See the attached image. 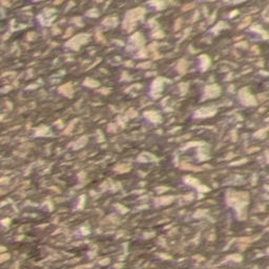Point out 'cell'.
I'll use <instances>...</instances> for the list:
<instances>
[{"label": "cell", "mask_w": 269, "mask_h": 269, "mask_svg": "<svg viewBox=\"0 0 269 269\" xmlns=\"http://www.w3.org/2000/svg\"><path fill=\"white\" fill-rule=\"evenodd\" d=\"M241 95L243 96V102H244L246 105H255V104H257L255 99L247 92V89H246L241 91Z\"/></svg>", "instance_id": "cell-1"}, {"label": "cell", "mask_w": 269, "mask_h": 269, "mask_svg": "<svg viewBox=\"0 0 269 269\" xmlns=\"http://www.w3.org/2000/svg\"><path fill=\"white\" fill-rule=\"evenodd\" d=\"M263 17H264V20L265 21H269V6L265 10V11H264Z\"/></svg>", "instance_id": "cell-2"}, {"label": "cell", "mask_w": 269, "mask_h": 269, "mask_svg": "<svg viewBox=\"0 0 269 269\" xmlns=\"http://www.w3.org/2000/svg\"><path fill=\"white\" fill-rule=\"evenodd\" d=\"M249 23H250V17L245 18V20H244V21L242 22V25H241V27H246V25H247V24H249Z\"/></svg>", "instance_id": "cell-3"}, {"label": "cell", "mask_w": 269, "mask_h": 269, "mask_svg": "<svg viewBox=\"0 0 269 269\" xmlns=\"http://www.w3.org/2000/svg\"><path fill=\"white\" fill-rule=\"evenodd\" d=\"M268 252H269V249H268Z\"/></svg>", "instance_id": "cell-4"}]
</instances>
